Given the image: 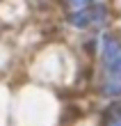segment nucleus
Returning <instances> with one entry per match:
<instances>
[{"mask_svg": "<svg viewBox=\"0 0 121 126\" xmlns=\"http://www.w3.org/2000/svg\"><path fill=\"white\" fill-rule=\"evenodd\" d=\"M110 126H121V117H117V119H114V122H112Z\"/></svg>", "mask_w": 121, "mask_h": 126, "instance_id": "obj_5", "label": "nucleus"}, {"mask_svg": "<svg viewBox=\"0 0 121 126\" xmlns=\"http://www.w3.org/2000/svg\"><path fill=\"white\" fill-rule=\"evenodd\" d=\"M71 23L78 30H96L108 23V9L103 5H92L85 9H78L71 14Z\"/></svg>", "mask_w": 121, "mask_h": 126, "instance_id": "obj_2", "label": "nucleus"}, {"mask_svg": "<svg viewBox=\"0 0 121 126\" xmlns=\"http://www.w3.org/2000/svg\"><path fill=\"white\" fill-rule=\"evenodd\" d=\"M98 46H101L103 78H121V41L112 34H103Z\"/></svg>", "mask_w": 121, "mask_h": 126, "instance_id": "obj_1", "label": "nucleus"}, {"mask_svg": "<svg viewBox=\"0 0 121 126\" xmlns=\"http://www.w3.org/2000/svg\"><path fill=\"white\" fill-rule=\"evenodd\" d=\"M101 94L110 96V99H119L121 96V78H101Z\"/></svg>", "mask_w": 121, "mask_h": 126, "instance_id": "obj_3", "label": "nucleus"}, {"mask_svg": "<svg viewBox=\"0 0 121 126\" xmlns=\"http://www.w3.org/2000/svg\"><path fill=\"white\" fill-rule=\"evenodd\" d=\"M71 2V7L75 12L78 9H85V7H92V5H98V0H69Z\"/></svg>", "mask_w": 121, "mask_h": 126, "instance_id": "obj_4", "label": "nucleus"}]
</instances>
